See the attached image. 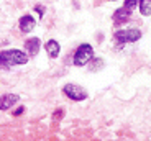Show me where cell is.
<instances>
[{
	"mask_svg": "<svg viewBox=\"0 0 151 141\" xmlns=\"http://www.w3.org/2000/svg\"><path fill=\"white\" fill-rule=\"evenodd\" d=\"M27 62H28V54L20 49L0 51V69L10 67V66H18V64H27Z\"/></svg>",
	"mask_w": 151,
	"mask_h": 141,
	"instance_id": "6da1fadb",
	"label": "cell"
},
{
	"mask_svg": "<svg viewBox=\"0 0 151 141\" xmlns=\"http://www.w3.org/2000/svg\"><path fill=\"white\" fill-rule=\"evenodd\" d=\"M92 57H94V49H92V46L87 44V43H84V44H81L79 48H77V51L74 53V66H79V67L81 66H86Z\"/></svg>",
	"mask_w": 151,
	"mask_h": 141,
	"instance_id": "7a4b0ae2",
	"label": "cell"
},
{
	"mask_svg": "<svg viewBox=\"0 0 151 141\" xmlns=\"http://www.w3.org/2000/svg\"><path fill=\"white\" fill-rule=\"evenodd\" d=\"M115 41L118 43H135L141 38V31L136 28H128V30H120L115 33Z\"/></svg>",
	"mask_w": 151,
	"mask_h": 141,
	"instance_id": "3957f363",
	"label": "cell"
},
{
	"mask_svg": "<svg viewBox=\"0 0 151 141\" xmlns=\"http://www.w3.org/2000/svg\"><path fill=\"white\" fill-rule=\"evenodd\" d=\"M63 92H64L71 100H76V102H81V100L87 99V90L82 89L81 85H76V84H66L64 87H63Z\"/></svg>",
	"mask_w": 151,
	"mask_h": 141,
	"instance_id": "277c9868",
	"label": "cell"
},
{
	"mask_svg": "<svg viewBox=\"0 0 151 141\" xmlns=\"http://www.w3.org/2000/svg\"><path fill=\"white\" fill-rule=\"evenodd\" d=\"M20 97L17 94H4L0 97V110H8L10 107H13L18 102Z\"/></svg>",
	"mask_w": 151,
	"mask_h": 141,
	"instance_id": "5b68a950",
	"label": "cell"
},
{
	"mask_svg": "<svg viewBox=\"0 0 151 141\" xmlns=\"http://www.w3.org/2000/svg\"><path fill=\"white\" fill-rule=\"evenodd\" d=\"M18 25H20V30H22L23 33H30V31L35 28V25H36V20H35L31 15H23L22 18H20Z\"/></svg>",
	"mask_w": 151,
	"mask_h": 141,
	"instance_id": "8992f818",
	"label": "cell"
},
{
	"mask_svg": "<svg viewBox=\"0 0 151 141\" xmlns=\"http://www.w3.org/2000/svg\"><path fill=\"white\" fill-rule=\"evenodd\" d=\"M40 48H41V43H40L38 38H30L25 41V49H27L28 56H36Z\"/></svg>",
	"mask_w": 151,
	"mask_h": 141,
	"instance_id": "52a82bcc",
	"label": "cell"
},
{
	"mask_svg": "<svg viewBox=\"0 0 151 141\" xmlns=\"http://www.w3.org/2000/svg\"><path fill=\"white\" fill-rule=\"evenodd\" d=\"M45 49H46V53L49 54V57H58L59 56V51H61V46L56 39H49L45 44Z\"/></svg>",
	"mask_w": 151,
	"mask_h": 141,
	"instance_id": "ba28073f",
	"label": "cell"
},
{
	"mask_svg": "<svg viewBox=\"0 0 151 141\" xmlns=\"http://www.w3.org/2000/svg\"><path fill=\"white\" fill-rule=\"evenodd\" d=\"M130 15H132V10L130 8H125V7H122V8H118L115 13H113V20L117 23H123V21H127V20L130 18Z\"/></svg>",
	"mask_w": 151,
	"mask_h": 141,
	"instance_id": "9c48e42d",
	"label": "cell"
},
{
	"mask_svg": "<svg viewBox=\"0 0 151 141\" xmlns=\"http://www.w3.org/2000/svg\"><path fill=\"white\" fill-rule=\"evenodd\" d=\"M140 11L143 16H151V0H138Z\"/></svg>",
	"mask_w": 151,
	"mask_h": 141,
	"instance_id": "30bf717a",
	"label": "cell"
},
{
	"mask_svg": "<svg viewBox=\"0 0 151 141\" xmlns=\"http://www.w3.org/2000/svg\"><path fill=\"white\" fill-rule=\"evenodd\" d=\"M136 4H138V0H125V2H123V7L133 10V8L136 7Z\"/></svg>",
	"mask_w": 151,
	"mask_h": 141,
	"instance_id": "8fae6325",
	"label": "cell"
},
{
	"mask_svg": "<svg viewBox=\"0 0 151 141\" xmlns=\"http://www.w3.org/2000/svg\"><path fill=\"white\" fill-rule=\"evenodd\" d=\"M36 11H40V16L43 18V13H45V7H40V5H38V7H36Z\"/></svg>",
	"mask_w": 151,
	"mask_h": 141,
	"instance_id": "7c38bea8",
	"label": "cell"
}]
</instances>
